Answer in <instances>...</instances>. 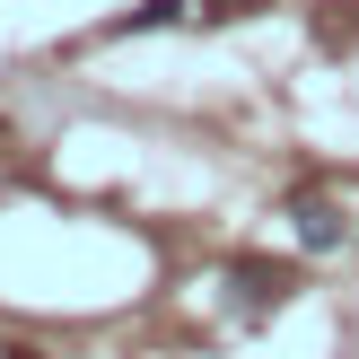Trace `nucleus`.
Listing matches in <instances>:
<instances>
[{"instance_id": "1", "label": "nucleus", "mask_w": 359, "mask_h": 359, "mask_svg": "<svg viewBox=\"0 0 359 359\" xmlns=\"http://www.w3.org/2000/svg\"><path fill=\"white\" fill-rule=\"evenodd\" d=\"M237 290H245V307H280L298 280H290V263H237Z\"/></svg>"}, {"instance_id": "2", "label": "nucleus", "mask_w": 359, "mask_h": 359, "mask_svg": "<svg viewBox=\"0 0 359 359\" xmlns=\"http://www.w3.org/2000/svg\"><path fill=\"white\" fill-rule=\"evenodd\" d=\"M298 237L325 255V245H342V210L325 202V193H298Z\"/></svg>"}, {"instance_id": "3", "label": "nucleus", "mask_w": 359, "mask_h": 359, "mask_svg": "<svg viewBox=\"0 0 359 359\" xmlns=\"http://www.w3.org/2000/svg\"><path fill=\"white\" fill-rule=\"evenodd\" d=\"M184 18V0H140L132 18H114V35H149V27H175Z\"/></svg>"}]
</instances>
